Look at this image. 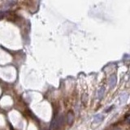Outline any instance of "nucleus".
Listing matches in <instances>:
<instances>
[{
    "mask_svg": "<svg viewBox=\"0 0 130 130\" xmlns=\"http://www.w3.org/2000/svg\"><path fill=\"white\" fill-rule=\"evenodd\" d=\"M116 81H117V78H116V76L115 75H111L110 78H109V81H108V84H109V86L113 89L115 86L116 85Z\"/></svg>",
    "mask_w": 130,
    "mask_h": 130,
    "instance_id": "obj_2",
    "label": "nucleus"
},
{
    "mask_svg": "<svg viewBox=\"0 0 130 130\" xmlns=\"http://www.w3.org/2000/svg\"><path fill=\"white\" fill-rule=\"evenodd\" d=\"M129 80H130V75H129Z\"/></svg>",
    "mask_w": 130,
    "mask_h": 130,
    "instance_id": "obj_7",
    "label": "nucleus"
},
{
    "mask_svg": "<svg viewBox=\"0 0 130 130\" xmlns=\"http://www.w3.org/2000/svg\"><path fill=\"white\" fill-rule=\"evenodd\" d=\"M65 121V117L63 115H58L57 117H55V119L51 121V124L50 125V129L51 130L53 129H59L63 126V123Z\"/></svg>",
    "mask_w": 130,
    "mask_h": 130,
    "instance_id": "obj_1",
    "label": "nucleus"
},
{
    "mask_svg": "<svg viewBox=\"0 0 130 130\" xmlns=\"http://www.w3.org/2000/svg\"><path fill=\"white\" fill-rule=\"evenodd\" d=\"M73 119H74V115L72 111H70V112H68V123L71 124L73 122Z\"/></svg>",
    "mask_w": 130,
    "mask_h": 130,
    "instance_id": "obj_6",
    "label": "nucleus"
},
{
    "mask_svg": "<svg viewBox=\"0 0 130 130\" xmlns=\"http://www.w3.org/2000/svg\"><path fill=\"white\" fill-rule=\"evenodd\" d=\"M128 98H129V94H128L127 93H123V94H121V95L119 96V102H120V104L125 103L126 101L128 100Z\"/></svg>",
    "mask_w": 130,
    "mask_h": 130,
    "instance_id": "obj_4",
    "label": "nucleus"
},
{
    "mask_svg": "<svg viewBox=\"0 0 130 130\" xmlns=\"http://www.w3.org/2000/svg\"><path fill=\"white\" fill-rule=\"evenodd\" d=\"M103 119H104V116L102 114H98V115H94V123L99 124V123L102 122V120H103Z\"/></svg>",
    "mask_w": 130,
    "mask_h": 130,
    "instance_id": "obj_3",
    "label": "nucleus"
},
{
    "mask_svg": "<svg viewBox=\"0 0 130 130\" xmlns=\"http://www.w3.org/2000/svg\"><path fill=\"white\" fill-rule=\"evenodd\" d=\"M104 93H105V88L104 87H101L98 91V99H102L104 96Z\"/></svg>",
    "mask_w": 130,
    "mask_h": 130,
    "instance_id": "obj_5",
    "label": "nucleus"
}]
</instances>
